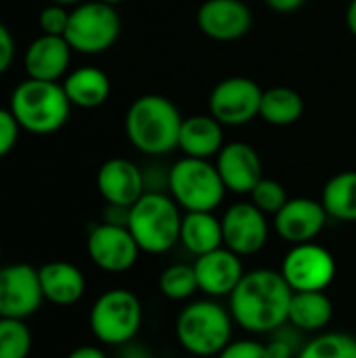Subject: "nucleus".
Wrapping results in <instances>:
<instances>
[{
	"mask_svg": "<svg viewBox=\"0 0 356 358\" xmlns=\"http://www.w3.org/2000/svg\"><path fill=\"white\" fill-rule=\"evenodd\" d=\"M292 296L294 292L281 271L256 268L245 273L229 296V310L243 331L271 336L287 325Z\"/></svg>",
	"mask_w": 356,
	"mask_h": 358,
	"instance_id": "obj_1",
	"label": "nucleus"
},
{
	"mask_svg": "<svg viewBox=\"0 0 356 358\" xmlns=\"http://www.w3.org/2000/svg\"><path fill=\"white\" fill-rule=\"evenodd\" d=\"M183 120L178 107L168 96L143 94L128 107L124 128L134 149L159 157L178 147Z\"/></svg>",
	"mask_w": 356,
	"mask_h": 358,
	"instance_id": "obj_2",
	"label": "nucleus"
},
{
	"mask_svg": "<svg viewBox=\"0 0 356 358\" xmlns=\"http://www.w3.org/2000/svg\"><path fill=\"white\" fill-rule=\"evenodd\" d=\"M231 310L214 298L189 302L176 317V340L183 350L199 358L218 357L233 342Z\"/></svg>",
	"mask_w": 356,
	"mask_h": 358,
	"instance_id": "obj_3",
	"label": "nucleus"
},
{
	"mask_svg": "<svg viewBox=\"0 0 356 358\" xmlns=\"http://www.w3.org/2000/svg\"><path fill=\"white\" fill-rule=\"evenodd\" d=\"M8 109L21 130L44 136L65 126L71 103L63 90V84L27 78L15 86Z\"/></svg>",
	"mask_w": 356,
	"mask_h": 358,
	"instance_id": "obj_4",
	"label": "nucleus"
},
{
	"mask_svg": "<svg viewBox=\"0 0 356 358\" xmlns=\"http://www.w3.org/2000/svg\"><path fill=\"white\" fill-rule=\"evenodd\" d=\"M183 214L178 203L162 193L147 191L130 210H128V231L145 254H166L180 239Z\"/></svg>",
	"mask_w": 356,
	"mask_h": 358,
	"instance_id": "obj_5",
	"label": "nucleus"
},
{
	"mask_svg": "<svg viewBox=\"0 0 356 358\" xmlns=\"http://www.w3.org/2000/svg\"><path fill=\"white\" fill-rule=\"evenodd\" d=\"M170 197L185 212H214L227 193L216 164L199 157H183L168 170Z\"/></svg>",
	"mask_w": 356,
	"mask_h": 358,
	"instance_id": "obj_6",
	"label": "nucleus"
},
{
	"mask_svg": "<svg viewBox=\"0 0 356 358\" xmlns=\"http://www.w3.org/2000/svg\"><path fill=\"white\" fill-rule=\"evenodd\" d=\"M90 331L105 346L130 344L143 325V304L124 287L101 294L90 308Z\"/></svg>",
	"mask_w": 356,
	"mask_h": 358,
	"instance_id": "obj_7",
	"label": "nucleus"
},
{
	"mask_svg": "<svg viewBox=\"0 0 356 358\" xmlns=\"http://www.w3.org/2000/svg\"><path fill=\"white\" fill-rule=\"evenodd\" d=\"M120 31L122 21L115 6L99 0H84L69 10V23L63 38L76 52L99 55L115 44Z\"/></svg>",
	"mask_w": 356,
	"mask_h": 358,
	"instance_id": "obj_8",
	"label": "nucleus"
},
{
	"mask_svg": "<svg viewBox=\"0 0 356 358\" xmlns=\"http://www.w3.org/2000/svg\"><path fill=\"white\" fill-rule=\"evenodd\" d=\"M336 271L329 250L315 241L292 245L281 262V275L292 292H325L334 283Z\"/></svg>",
	"mask_w": 356,
	"mask_h": 358,
	"instance_id": "obj_9",
	"label": "nucleus"
},
{
	"mask_svg": "<svg viewBox=\"0 0 356 358\" xmlns=\"http://www.w3.org/2000/svg\"><path fill=\"white\" fill-rule=\"evenodd\" d=\"M262 92L258 82L243 76L220 80L210 92V115L222 126H243L260 115Z\"/></svg>",
	"mask_w": 356,
	"mask_h": 358,
	"instance_id": "obj_10",
	"label": "nucleus"
},
{
	"mask_svg": "<svg viewBox=\"0 0 356 358\" xmlns=\"http://www.w3.org/2000/svg\"><path fill=\"white\" fill-rule=\"evenodd\" d=\"M44 302L38 268L17 262L0 266V317L29 319Z\"/></svg>",
	"mask_w": 356,
	"mask_h": 358,
	"instance_id": "obj_11",
	"label": "nucleus"
},
{
	"mask_svg": "<svg viewBox=\"0 0 356 358\" xmlns=\"http://www.w3.org/2000/svg\"><path fill=\"white\" fill-rule=\"evenodd\" d=\"M86 252L92 264L101 271L126 273L136 264L141 248L128 227L101 222L90 229L86 239Z\"/></svg>",
	"mask_w": 356,
	"mask_h": 358,
	"instance_id": "obj_12",
	"label": "nucleus"
},
{
	"mask_svg": "<svg viewBox=\"0 0 356 358\" xmlns=\"http://www.w3.org/2000/svg\"><path fill=\"white\" fill-rule=\"evenodd\" d=\"M222 245L237 256H254L269 241V220L252 201L233 203L220 218Z\"/></svg>",
	"mask_w": 356,
	"mask_h": 358,
	"instance_id": "obj_13",
	"label": "nucleus"
},
{
	"mask_svg": "<svg viewBox=\"0 0 356 358\" xmlns=\"http://www.w3.org/2000/svg\"><path fill=\"white\" fill-rule=\"evenodd\" d=\"M197 27L216 42L241 40L254 23L252 10L243 0H206L197 8Z\"/></svg>",
	"mask_w": 356,
	"mask_h": 358,
	"instance_id": "obj_14",
	"label": "nucleus"
},
{
	"mask_svg": "<svg viewBox=\"0 0 356 358\" xmlns=\"http://www.w3.org/2000/svg\"><path fill=\"white\" fill-rule=\"evenodd\" d=\"M327 212L321 201L311 197H294L273 216L277 235L292 243H311L315 241L327 224Z\"/></svg>",
	"mask_w": 356,
	"mask_h": 358,
	"instance_id": "obj_15",
	"label": "nucleus"
},
{
	"mask_svg": "<svg viewBox=\"0 0 356 358\" xmlns=\"http://www.w3.org/2000/svg\"><path fill=\"white\" fill-rule=\"evenodd\" d=\"M97 189L107 206L120 208H132L147 193L143 170L126 157H111L99 168Z\"/></svg>",
	"mask_w": 356,
	"mask_h": 358,
	"instance_id": "obj_16",
	"label": "nucleus"
},
{
	"mask_svg": "<svg viewBox=\"0 0 356 358\" xmlns=\"http://www.w3.org/2000/svg\"><path fill=\"white\" fill-rule=\"evenodd\" d=\"M193 268L197 275L199 292H204L208 298H214V300L229 298L245 275L241 256H237L225 245L210 254L197 256L193 262Z\"/></svg>",
	"mask_w": 356,
	"mask_h": 358,
	"instance_id": "obj_17",
	"label": "nucleus"
},
{
	"mask_svg": "<svg viewBox=\"0 0 356 358\" xmlns=\"http://www.w3.org/2000/svg\"><path fill=\"white\" fill-rule=\"evenodd\" d=\"M218 174L231 193L250 195L252 189L262 180V162L258 151L248 143H229L216 155Z\"/></svg>",
	"mask_w": 356,
	"mask_h": 358,
	"instance_id": "obj_18",
	"label": "nucleus"
},
{
	"mask_svg": "<svg viewBox=\"0 0 356 358\" xmlns=\"http://www.w3.org/2000/svg\"><path fill=\"white\" fill-rule=\"evenodd\" d=\"M71 46L63 36L40 34L25 50V73L34 80L59 82L71 63Z\"/></svg>",
	"mask_w": 356,
	"mask_h": 358,
	"instance_id": "obj_19",
	"label": "nucleus"
},
{
	"mask_svg": "<svg viewBox=\"0 0 356 358\" xmlns=\"http://www.w3.org/2000/svg\"><path fill=\"white\" fill-rule=\"evenodd\" d=\"M44 300L55 306H73L86 294L84 273L65 260H52L38 268Z\"/></svg>",
	"mask_w": 356,
	"mask_h": 358,
	"instance_id": "obj_20",
	"label": "nucleus"
},
{
	"mask_svg": "<svg viewBox=\"0 0 356 358\" xmlns=\"http://www.w3.org/2000/svg\"><path fill=\"white\" fill-rule=\"evenodd\" d=\"M225 147L222 124L214 115H191L183 120L178 134V149L187 157L210 159Z\"/></svg>",
	"mask_w": 356,
	"mask_h": 358,
	"instance_id": "obj_21",
	"label": "nucleus"
},
{
	"mask_svg": "<svg viewBox=\"0 0 356 358\" xmlns=\"http://www.w3.org/2000/svg\"><path fill=\"white\" fill-rule=\"evenodd\" d=\"M334 319V304L325 292H294L287 325L300 334H321Z\"/></svg>",
	"mask_w": 356,
	"mask_h": 358,
	"instance_id": "obj_22",
	"label": "nucleus"
},
{
	"mask_svg": "<svg viewBox=\"0 0 356 358\" xmlns=\"http://www.w3.org/2000/svg\"><path fill=\"white\" fill-rule=\"evenodd\" d=\"M63 90L71 103V107L80 109H97L101 107L111 92V82L105 71L99 67H78L67 73L63 80Z\"/></svg>",
	"mask_w": 356,
	"mask_h": 358,
	"instance_id": "obj_23",
	"label": "nucleus"
},
{
	"mask_svg": "<svg viewBox=\"0 0 356 358\" xmlns=\"http://www.w3.org/2000/svg\"><path fill=\"white\" fill-rule=\"evenodd\" d=\"M178 241L195 258L222 248L220 218H216L214 212H185Z\"/></svg>",
	"mask_w": 356,
	"mask_h": 358,
	"instance_id": "obj_24",
	"label": "nucleus"
},
{
	"mask_svg": "<svg viewBox=\"0 0 356 358\" xmlns=\"http://www.w3.org/2000/svg\"><path fill=\"white\" fill-rule=\"evenodd\" d=\"M321 203L329 218L356 222V170H346L327 180Z\"/></svg>",
	"mask_w": 356,
	"mask_h": 358,
	"instance_id": "obj_25",
	"label": "nucleus"
},
{
	"mask_svg": "<svg viewBox=\"0 0 356 358\" xmlns=\"http://www.w3.org/2000/svg\"><path fill=\"white\" fill-rule=\"evenodd\" d=\"M304 113V99L287 86H273L262 92L260 117L273 126H292Z\"/></svg>",
	"mask_w": 356,
	"mask_h": 358,
	"instance_id": "obj_26",
	"label": "nucleus"
},
{
	"mask_svg": "<svg viewBox=\"0 0 356 358\" xmlns=\"http://www.w3.org/2000/svg\"><path fill=\"white\" fill-rule=\"evenodd\" d=\"M298 358H356V340L340 331H321L302 344Z\"/></svg>",
	"mask_w": 356,
	"mask_h": 358,
	"instance_id": "obj_27",
	"label": "nucleus"
},
{
	"mask_svg": "<svg viewBox=\"0 0 356 358\" xmlns=\"http://www.w3.org/2000/svg\"><path fill=\"white\" fill-rule=\"evenodd\" d=\"M159 292L164 298H168L172 302L191 300L195 296V292H199L193 264L176 262V264L166 266L159 275Z\"/></svg>",
	"mask_w": 356,
	"mask_h": 358,
	"instance_id": "obj_28",
	"label": "nucleus"
},
{
	"mask_svg": "<svg viewBox=\"0 0 356 358\" xmlns=\"http://www.w3.org/2000/svg\"><path fill=\"white\" fill-rule=\"evenodd\" d=\"M31 352V331L21 319L0 317V358H27Z\"/></svg>",
	"mask_w": 356,
	"mask_h": 358,
	"instance_id": "obj_29",
	"label": "nucleus"
},
{
	"mask_svg": "<svg viewBox=\"0 0 356 358\" xmlns=\"http://www.w3.org/2000/svg\"><path fill=\"white\" fill-rule=\"evenodd\" d=\"M287 191H285V187L279 182V180H275V178H264L262 176V180L252 189V193H250V201L260 210V212H264L266 216H275L285 203H287Z\"/></svg>",
	"mask_w": 356,
	"mask_h": 358,
	"instance_id": "obj_30",
	"label": "nucleus"
},
{
	"mask_svg": "<svg viewBox=\"0 0 356 358\" xmlns=\"http://www.w3.org/2000/svg\"><path fill=\"white\" fill-rule=\"evenodd\" d=\"M298 329L292 325H283L281 329L271 334V340L266 344L271 358H298V352L302 346H298Z\"/></svg>",
	"mask_w": 356,
	"mask_h": 358,
	"instance_id": "obj_31",
	"label": "nucleus"
},
{
	"mask_svg": "<svg viewBox=\"0 0 356 358\" xmlns=\"http://www.w3.org/2000/svg\"><path fill=\"white\" fill-rule=\"evenodd\" d=\"M69 23V10L63 4H55L50 2L48 6H44L38 15V25L42 34L48 36H65Z\"/></svg>",
	"mask_w": 356,
	"mask_h": 358,
	"instance_id": "obj_32",
	"label": "nucleus"
},
{
	"mask_svg": "<svg viewBox=\"0 0 356 358\" xmlns=\"http://www.w3.org/2000/svg\"><path fill=\"white\" fill-rule=\"evenodd\" d=\"M216 358H271L266 344L256 340H233Z\"/></svg>",
	"mask_w": 356,
	"mask_h": 358,
	"instance_id": "obj_33",
	"label": "nucleus"
},
{
	"mask_svg": "<svg viewBox=\"0 0 356 358\" xmlns=\"http://www.w3.org/2000/svg\"><path fill=\"white\" fill-rule=\"evenodd\" d=\"M19 132H21V126L17 124L10 109L0 107V159L15 149Z\"/></svg>",
	"mask_w": 356,
	"mask_h": 358,
	"instance_id": "obj_34",
	"label": "nucleus"
},
{
	"mask_svg": "<svg viewBox=\"0 0 356 358\" xmlns=\"http://www.w3.org/2000/svg\"><path fill=\"white\" fill-rule=\"evenodd\" d=\"M15 59V40L10 29L0 21V76L10 67Z\"/></svg>",
	"mask_w": 356,
	"mask_h": 358,
	"instance_id": "obj_35",
	"label": "nucleus"
},
{
	"mask_svg": "<svg viewBox=\"0 0 356 358\" xmlns=\"http://www.w3.org/2000/svg\"><path fill=\"white\" fill-rule=\"evenodd\" d=\"M306 0H266V4L277 13H294L298 10Z\"/></svg>",
	"mask_w": 356,
	"mask_h": 358,
	"instance_id": "obj_36",
	"label": "nucleus"
},
{
	"mask_svg": "<svg viewBox=\"0 0 356 358\" xmlns=\"http://www.w3.org/2000/svg\"><path fill=\"white\" fill-rule=\"evenodd\" d=\"M67 358H107V355L97 346H80L73 352H69Z\"/></svg>",
	"mask_w": 356,
	"mask_h": 358,
	"instance_id": "obj_37",
	"label": "nucleus"
},
{
	"mask_svg": "<svg viewBox=\"0 0 356 358\" xmlns=\"http://www.w3.org/2000/svg\"><path fill=\"white\" fill-rule=\"evenodd\" d=\"M346 25H348L350 34L356 38V0H353L346 8Z\"/></svg>",
	"mask_w": 356,
	"mask_h": 358,
	"instance_id": "obj_38",
	"label": "nucleus"
},
{
	"mask_svg": "<svg viewBox=\"0 0 356 358\" xmlns=\"http://www.w3.org/2000/svg\"><path fill=\"white\" fill-rule=\"evenodd\" d=\"M50 2H55V4H63V6H78L80 2H84V0H50Z\"/></svg>",
	"mask_w": 356,
	"mask_h": 358,
	"instance_id": "obj_39",
	"label": "nucleus"
},
{
	"mask_svg": "<svg viewBox=\"0 0 356 358\" xmlns=\"http://www.w3.org/2000/svg\"><path fill=\"white\" fill-rule=\"evenodd\" d=\"M99 2H105V4H111V6H118V4H122L124 0H99Z\"/></svg>",
	"mask_w": 356,
	"mask_h": 358,
	"instance_id": "obj_40",
	"label": "nucleus"
},
{
	"mask_svg": "<svg viewBox=\"0 0 356 358\" xmlns=\"http://www.w3.org/2000/svg\"><path fill=\"white\" fill-rule=\"evenodd\" d=\"M0 258H2V245H0Z\"/></svg>",
	"mask_w": 356,
	"mask_h": 358,
	"instance_id": "obj_41",
	"label": "nucleus"
}]
</instances>
